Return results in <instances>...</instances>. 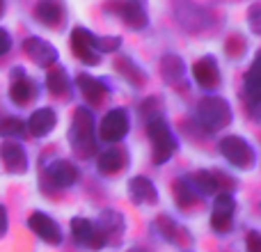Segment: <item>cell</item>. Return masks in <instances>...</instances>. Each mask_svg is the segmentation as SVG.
Listing matches in <instances>:
<instances>
[{
	"label": "cell",
	"mask_w": 261,
	"mask_h": 252,
	"mask_svg": "<svg viewBox=\"0 0 261 252\" xmlns=\"http://www.w3.org/2000/svg\"><path fill=\"white\" fill-rule=\"evenodd\" d=\"M69 142L78 158H92L96 154V129L94 115L87 108H78L71 117L69 129Z\"/></svg>",
	"instance_id": "1"
},
{
	"label": "cell",
	"mask_w": 261,
	"mask_h": 252,
	"mask_svg": "<svg viewBox=\"0 0 261 252\" xmlns=\"http://www.w3.org/2000/svg\"><path fill=\"white\" fill-rule=\"evenodd\" d=\"M231 108L222 96H216V94H206L199 99L197 104V119L202 124L204 131L208 133H216V131H222L231 124Z\"/></svg>",
	"instance_id": "2"
},
{
	"label": "cell",
	"mask_w": 261,
	"mask_h": 252,
	"mask_svg": "<svg viewBox=\"0 0 261 252\" xmlns=\"http://www.w3.org/2000/svg\"><path fill=\"white\" fill-rule=\"evenodd\" d=\"M147 135L151 140V158L153 165L167 163L176 152V138L172 135L165 119H153L147 124Z\"/></svg>",
	"instance_id": "3"
},
{
	"label": "cell",
	"mask_w": 261,
	"mask_h": 252,
	"mask_svg": "<svg viewBox=\"0 0 261 252\" xmlns=\"http://www.w3.org/2000/svg\"><path fill=\"white\" fill-rule=\"evenodd\" d=\"M220 154L231 163L234 167H241V170H250L257 163V154H254V147L241 135H225L220 140Z\"/></svg>",
	"instance_id": "4"
},
{
	"label": "cell",
	"mask_w": 261,
	"mask_h": 252,
	"mask_svg": "<svg viewBox=\"0 0 261 252\" xmlns=\"http://www.w3.org/2000/svg\"><path fill=\"white\" fill-rule=\"evenodd\" d=\"M94 37L87 28H73L71 30V51L83 64L87 67H94L101 62V55L94 48Z\"/></svg>",
	"instance_id": "5"
},
{
	"label": "cell",
	"mask_w": 261,
	"mask_h": 252,
	"mask_svg": "<svg viewBox=\"0 0 261 252\" xmlns=\"http://www.w3.org/2000/svg\"><path fill=\"white\" fill-rule=\"evenodd\" d=\"M126 133H128V115L122 108L110 110L99 124V135L103 142H110V144L119 142Z\"/></svg>",
	"instance_id": "6"
},
{
	"label": "cell",
	"mask_w": 261,
	"mask_h": 252,
	"mask_svg": "<svg viewBox=\"0 0 261 252\" xmlns=\"http://www.w3.org/2000/svg\"><path fill=\"white\" fill-rule=\"evenodd\" d=\"M71 234H73V239H76V243L87 250H101L106 245L101 232L96 230V225L92 220H87V218H73Z\"/></svg>",
	"instance_id": "7"
},
{
	"label": "cell",
	"mask_w": 261,
	"mask_h": 252,
	"mask_svg": "<svg viewBox=\"0 0 261 252\" xmlns=\"http://www.w3.org/2000/svg\"><path fill=\"white\" fill-rule=\"evenodd\" d=\"M193 78L202 90H206V92L218 90L220 87V67H218L216 58L206 55V58L197 60L193 64Z\"/></svg>",
	"instance_id": "8"
},
{
	"label": "cell",
	"mask_w": 261,
	"mask_h": 252,
	"mask_svg": "<svg viewBox=\"0 0 261 252\" xmlns=\"http://www.w3.org/2000/svg\"><path fill=\"white\" fill-rule=\"evenodd\" d=\"M28 225H30V230L35 232L44 243H48V245H60L62 243V230H60L58 222H55L50 216H46V213L35 211L30 216V220H28Z\"/></svg>",
	"instance_id": "9"
},
{
	"label": "cell",
	"mask_w": 261,
	"mask_h": 252,
	"mask_svg": "<svg viewBox=\"0 0 261 252\" xmlns=\"http://www.w3.org/2000/svg\"><path fill=\"white\" fill-rule=\"evenodd\" d=\"M96 230L101 232L106 245L119 243L122 236H124V230H126V222H124V216L119 211H115V209H106V211L101 213L99 222H96Z\"/></svg>",
	"instance_id": "10"
},
{
	"label": "cell",
	"mask_w": 261,
	"mask_h": 252,
	"mask_svg": "<svg viewBox=\"0 0 261 252\" xmlns=\"http://www.w3.org/2000/svg\"><path fill=\"white\" fill-rule=\"evenodd\" d=\"M188 181L197 195H216V193H225V181H231V179L227 174H222V172L199 170Z\"/></svg>",
	"instance_id": "11"
},
{
	"label": "cell",
	"mask_w": 261,
	"mask_h": 252,
	"mask_svg": "<svg viewBox=\"0 0 261 252\" xmlns=\"http://www.w3.org/2000/svg\"><path fill=\"white\" fill-rule=\"evenodd\" d=\"M23 51L25 55L37 64V67H50V64L58 60V51L53 44H48L41 37H30V39L23 41Z\"/></svg>",
	"instance_id": "12"
},
{
	"label": "cell",
	"mask_w": 261,
	"mask_h": 252,
	"mask_svg": "<svg viewBox=\"0 0 261 252\" xmlns=\"http://www.w3.org/2000/svg\"><path fill=\"white\" fill-rule=\"evenodd\" d=\"M0 161L9 174H25L28 172V154L21 144L3 142L0 144Z\"/></svg>",
	"instance_id": "13"
},
{
	"label": "cell",
	"mask_w": 261,
	"mask_h": 252,
	"mask_svg": "<svg viewBox=\"0 0 261 252\" xmlns=\"http://www.w3.org/2000/svg\"><path fill=\"white\" fill-rule=\"evenodd\" d=\"M96 165H99L101 174L115 177V174H119V172L126 170V165H128V152L124 147H110V149H106L103 154H99V161H96Z\"/></svg>",
	"instance_id": "14"
},
{
	"label": "cell",
	"mask_w": 261,
	"mask_h": 252,
	"mask_svg": "<svg viewBox=\"0 0 261 252\" xmlns=\"http://www.w3.org/2000/svg\"><path fill=\"white\" fill-rule=\"evenodd\" d=\"M35 18L46 28H62L67 21V9L64 5L53 3V0H44V3L35 5Z\"/></svg>",
	"instance_id": "15"
},
{
	"label": "cell",
	"mask_w": 261,
	"mask_h": 252,
	"mask_svg": "<svg viewBox=\"0 0 261 252\" xmlns=\"http://www.w3.org/2000/svg\"><path fill=\"white\" fill-rule=\"evenodd\" d=\"M106 9L119 14V16L124 18V23H126L128 28H133V30H142V28H147V23H149V16H147V12H144V5H140V3H117V5H108Z\"/></svg>",
	"instance_id": "16"
},
{
	"label": "cell",
	"mask_w": 261,
	"mask_h": 252,
	"mask_svg": "<svg viewBox=\"0 0 261 252\" xmlns=\"http://www.w3.org/2000/svg\"><path fill=\"white\" fill-rule=\"evenodd\" d=\"M55 124H58L55 110L53 108H39V110H35L32 117L25 122V129H28V133L35 135V138H46V135L55 129Z\"/></svg>",
	"instance_id": "17"
},
{
	"label": "cell",
	"mask_w": 261,
	"mask_h": 252,
	"mask_svg": "<svg viewBox=\"0 0 261 252\" xmlns=\"http://www.w3.org/2000/svg\"><path fill=\"white\" fill-rule=\"evenodd\" d=\"M46 177H48V181L55 188H69L78 179V170L69 161H55L46 167Z\"/></svg>",
	"instance_id": "18"
},
{
	"label": "cell",
	"mask_w": 261,
	"mask_h": 252,
	"mask_svg": "<svg viewBox=\"0 0 261 252\" xmlns=\"http://www.w3.org/2000/svg\"><path fill=\"white\" fill-rule=\"evenodd\" d=\"M128 197L135 204H156L158 202V190L151 179L147 177H133L128 181Z\"/></svg>",
	"instance_id": "19"
},
{
	"label": "cell",
	"mask_w": 261,
	"mask_h": 252,
	"mask_svg": "<svg viewBox=\"0 0 261 252\" xmlns=\"http://www.w3.org/2000/svg\"><path fill=\"white\" fill-rule=\"evenodd\" d=\"M14 73H16V78H14L12 87H9V99L16 106H28L37 96V85L28 76H23L25 71L21 73L18 69H14Z\"/></svg>",
	"instance_id": "20"
},
{
	"label": "cell",
	"mask_w": 261,
	"mask_h": 252,
	"mask_svg": "<svg viewBox=\"0 0 261 252\" xmlns=\"http://www.w3.org/2000/svg\"><path fill=\"white\" fill-rule=\"evenodd\" d=\"M76 85H78V90H81V94L85 96L92 106H99L101 101L106 99V94H108L106 83L99 81V78H94V76H87V73H78Z\"/></svg>",
	"instance_id": "21"
},
{
	"label": "cell",
	"mask_w": 261,
	"mask_h": 252,
	"mask_svg": "<svg viewBox=\"0 0 261 252\" xmlns=\"http://www.w3.org/2000/svg\"><path fill=\"white\" fill-rule=\"evenodd\" d=\"M245 101H248L250 115L257 117V110L261 104V83H259V58L252 62L248 76H245Z\"/></svg>",
	"instance_id": "22"
},
{
	"label": "cell",
	"mask_w": 261,
	"mask_h": 252,
	"mask_svg": "<svg viewBox=\"0 0 261 252\" xmlns=\"http://www.w3.org/2000/svg\"><path fill=\"white\" fill-rule=\"evenodd\" d=\"M46 87H48V92L53 96H58V99L67 101L69 96H71V83H69V76L62 67H55L46 73Z\"/></svg>",
	"instance_id": "23"
},
{
	"label": "cell",
	"mask_w": 261,
	"mask_h": 252,
	"mask_svg": "<svg viewBox=\"0 0 261 252\" xmlns=\"http://www.w3.org/2000/svg\"><path fill=\"white\" fill-rule=\"evenodd\" d=\"M172 193H174V202H176V207H179V209H193L195 202L199 199V195L195 193V188L190 186V181L184 179V177L174 181Z\"/></svg>",
	"instance_id": "24"
},
{
	"label": "cell",
	"mask_w": 261,
	"mask_h": 252,
	"mask_svg": "<svg viewBox=\"0 0 261 252\" xmlns=\"http://www.w3.org/2000/svg\"><path fill=\"white\" fill-rule=\"evenodd\" d=\"M161 73H163V81L165 83L176 85L186 73V67H184V62H181L179 55H165L163 62H161Z\"/></svg>",
	"instance_id": "25"
},
{
	"label": "cell",
	"mask_w": 261,
	"mask_h": 252,
	"mask_svg": "<svg viewBox=\"0 0 261 252\" xmlns=\"http://www.w3.org/2000/svg\"><path fill=\"white\" fill-rule=\"evenodd\" d=\"M28 133L25 122L14 115H0V135L3 138H23Z\"/></svg>",
	"instance_id": "26"
},
{
	"label": "cell",
	"mask_w": 261,
	"mask_h": 252,
	"mask_svg": "<svg viewBox=\"0 0 261 252\" xmlns=\"http://www.w3.org/2000/svg\"><path fill=\"white\" fill-rule=\"evenodd\" d=\"M115 67H117V71L122 73L128 83H133V85H142V83L147 81L144 71L133 62V60H128V58H119L117 62H115Z\"/></svg>",
	"instance_id": "27"
},
{
	"label": "cell",
	"mask_w": 261,
	"mask_h": 252,
	"mask_svg": "<svg viewBox=\"0 0 261 252\" xmlns=\"http://www.w3.org/2000/svg\"><path fill=\"white\" fill-rule=\"evenodd\" d=\"M236 202L231 197V193H220L213 202V213H227V216H234Z\"/></svg>",
	"instance_id": "28"
},
{
	"label": "cell",
	"mask_w": 261,
	"mask_h": 252,
	"mask_svg": "<svg viewBox=\"0 0 261 252\" xmlns=\"http://www.w3.org/2000/svg\"><path fill=\"white\" fill-rule=\"evenodd\" d=\"M211 227L218 232V234L231 232V227H234V216H227V213H213L211 211Z\"/></svg>",
	"instance_id": "29"
},
{
	"label": "cell",
	"mask_w": 261,
	"mask_h": 252,
	"mask_svg": "<svg viewBox=\"0 0 261 252\" xmlns=\"http://www.w3.org/2000/svg\"><path fill=\"white\" fill-rule=\"evenodd\" d=\"M122 46V39L119 37H94V48L96 53H113Z\"/></svg>",
	"instance_id": "30"
},
{
	"label": "cell",
	"mask_w": 261,
	"mask_h": 252,
	"mask_svg": "<svg viewBox=\"0 0 261 252\" xmlns=\"http://www.w3.org/2000/svg\"><path fill=\"white\" fill-rule=\"evenodd\" d=\"M140 113H142V117L147 119V124L153 122V119H161L158 117V113H161V99H156V96L147 99L142 104V110H140Z\"/></svg>",
	"instance_id": "31"
},
{
	"label": "cell",
	"mask_w": 261,
	"mask_h": 252,
	"mask_svg": "<svg viewBox=\"0 0 261 252\" xmlns=\"http://www.w3.org/2000/svg\"><path fill=\"white\" fill-rule=\"evenodd\" d=\"M261 5L257 3V5H252L250 7V12H248V23H250V30L254 32V35H259L261 32Z\"/></svg>",
	"instance_id": "32"
},
{
	"label": "cell",
	"mask_w": 261,
	"mask_h": 252,
	"mask_svg": "<svg viewBox=\"0 0 261 252\" xmlns=\"http://www.w3.org/2000/svg\"><path fill=\"white\" fill-rule=\"evenodd\" d=\"M225 48H227V53H229L231 58H239V55L245 51V41L241 39L239 35H234V37H229V41H227Z\"/></svg>",
	"instance_id": "33"
},
{
	"label": "cell",
	"mask_w": 261,
	"mask_h": 252,
	"mask_svg": "<svg viewBox=\"0 0 261 252\" xmlns=\"http://www.w3.org/2000/svg\"><path fill=\"white\" fill-rule=\"evenodd\" d=\"M245 243H248V252H261V234L259 232H248V239H245Z\"/></svg>",
	"instance_id": "34"
},
{
	"label": "cell",
	"mask_w": 261,
	"mask_h": 252,
	"mask_svg": "<svg viewBox=\"0 0 261 252\" xmlns=\"http://www.w3.org/2000/svg\"><path fill=\"white\" fill-rule=\"evenodd\" d=\"M9 48H12V37H9L7 30H3V28H0V55H5Z\"/></svg>",
	"instance_id": "35"
},
{
	"label": "cell",
	"mask_w": 261,
	"mask_h": 252,
	"mask_svg": "<svg viewBox=\"0 0 261 252\" xmlns=\"http://www.w3.org/2000/svg\"><path fill=\"white\" fill-rule=\"evenodd\" d=\"M7 227H9V216H7V209L0 204V239L5 236V232H7Z\"/></svg>",
	"instance_id": "36"
},
{
	"label": "cell",
	"mask_w": 261,
	"mask_h": 252,
	"mask_svg": "<svg viewBox=\"0 0 261 252\" xmlns=\"http://www.w3.org/2000/svg\"><path fill=\"white\" fill-rule=\"evenodd\" d=\"M3 9H5V5H3V3H0V14H3Z\"/></svg>",
	"instance_id": "37"
},
{
	"label": "cell",
	"mask_w": 261,
	"mask_h": 252,
	"mask_svg": "<svg viewBox=\"0 0 261 252\" xmlns=\"http://www.w3.org/2000/svg\"><path fill=\"white\" fill-rule=\"evenodd\" d=\"M130 252H142V250H130Z\"/></svg>",
	"instance_id": "38"
}]
</instances>
